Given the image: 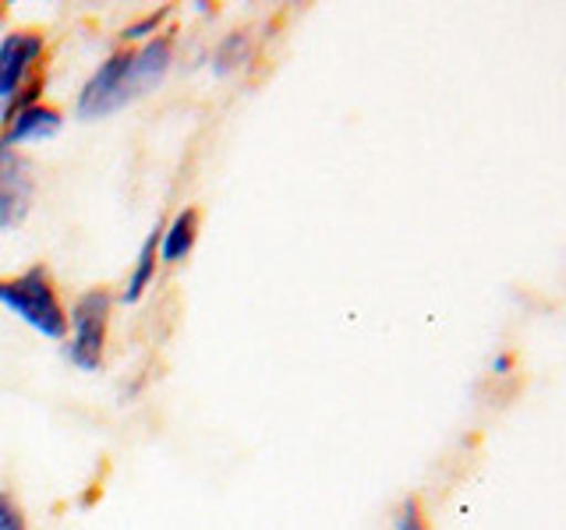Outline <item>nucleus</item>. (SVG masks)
I'll list each match as a JSON object with an SVG mask.
<instances>
[{"label": "nucleus", "instance_id": "39448f33", "mask_svg": "<svg viewBox=\"0 0 566 530\" xmlns=\"http://www.w3.org/2000/svg\"><path fill=\"white\" fill-rule=\"evenodd\" d=\"M46 53V35L32 29L8 32L0 40V106L11 103L22 88L40 75V61Z\"/></svg>", "mask_w": 566, "mask_h": 530}, {"label": "nucleus", "instance_id": "ddd939ff", "mask_svg": "<svg viewBox=\"0 0 566 530\" xmlns=\"http://www.w3.org/2000/svg\"><path fill=\"white\" fill-rule=\"evenodd\" d=\"M0 18H4V11H0Z\"/></svg>", "mask_w": 566, "mask_h": 530}, {"label": "nucleus", "instance_id": "1a4fd4ad", "mask_svg": "<svg viewBox=\"0 0 566 530\" xmlns=\"http://www.w3.org/2000/svg\"><path fill=\"white\" fill-rule=\"evenodd\" d=\"M248 57H252V35L244 29L227 32L223 40L212 46V75L217 78L234 75V71H241L248 64Z\"/></svg>", "mask_w": 566, "mask_h": 530}, {"label": "nucleus", "instance_id": "9b49d317", "mask_svg": "<svg viewBox=\"0 0 566 530\" xmlns=\"http://www.w3.org/2000/svg\"><path fill=\"white\" fill-rule=\"evenodd\" d=\"M394 530H429V520H424V506H421L418 495H407V499L397 506Z\"/></svg>", "mask_w": 566, "mask_h": 530}, {"label": "nucleus", "instance_id": "20e7f679", "mask_svg": "<svg viewBox=\"0 0 566 530\" xmlns=\"http://www.w3.org/2000/svg\"><path fill=\"white\" fill-rule=\"evenodd\" d=\"M35 199V167L32 159L0 138V230L22 226Z\"/></svg>", "mask_w": 566, "mask_h": 530}, {"label": "nucleus", "instance_id": "f03ea898", "mask_svg": "<svg viewBox=\"0 0 566 530\" xmlns=\"http://www.w3.org/2000/svg\"><path fill=\"white\" fill-rule=\"evenodd\" d=\"M114 297L99 290H85L67 311V343L64 358L78 371H96L106 353V329H111Z\"/></svg>", "mask_w": 566, "mask_h": 530}, {"label": "nucleus", "instance_id": "0eeeda50", "mask_svg": "<svg viewBox=\"0 0 566 530\" xmlns=\"http://www.w3.org/2000/svg\"><path fill=\"white\" fill-rule=\"evenodd\" d=\"M195 241H199V209H181L177 216L159 230V262L177 265L191 255Z\"/></svg>", "mask_w": 566, "mask_h": 530}, {"label": "nucleus", "instance_id": "9d476101", "mask_svg": "<svg viewBox=\"0 0 566 530\" xmlns=\"http://www.w3.org/2000/svg\"><path fill=\"white\" fill-rule=\"evenodd\" d=\"M167 18H170V8H164V11H149V14L135 18V22H128V25L120 29V46H142V43L156 40Z\"/></svg>", "mask_w": 566, "mask_h": 530}, {"label": "nucleus", "instance_id": "f257e3e1", "mask_svg": "<svg viewBox=\"0 0 566 530\" xmlns=\"http://www.w3.org/2000/svg\"><path fill=\"white\" fill-rule=\"evenodd\" d=\"M0 305L46 340H67V308L46 265H29L14 279H0Z\"/></svg>", "mask_w": 566, "mask_h": 530}, {"label": "nucleus", "instance_id": "7ed1b4c3", "mask_svg": "<svg viewBox=\"0 0 566 530\" xmlns=\"http://www.w3.org/2000/svg\"><path fill=\"white\" fill-rule=\"evenodd\" d=\"M128 67H132V46H117L82 85V93L75 99V114L82 120H103L124 110L128 103H135Z\"/></svg>", "mask_w": 566, "mask_h": 530}, {"label": "nucleus", "instance_id": "f8f14e48", "mask_svg": "<svg viewBox=\"0 0 566 530\" xmlns=\"http://www.w3.org/2000/svg\"><path fill=\"white\" fill-rule=\"evenodd\" d=\"M0 530H29V520L11 491H0Z\"/></svg>", "mask_w": 566, "mask_h": 530}, {"label": "nucleus", "instance_id": "6e6552de", "mask_svg": "<svg viewBox=\"0 0 566 530\" xmlns=\"http://www.w3.org/2000/svg\"><path fill=\"white\" fill-rule=\"evenodd\" d=\"M159 230L164 226H153V234L142 241L138 247V258L132 265V276L128 283H124V290H120V300L124 305H135V300L146 297V290L153 287V279H156V269H159Z\"/></svg>", "mask_w": 566, "mask_h": 530}, {"label": "nucleus", "instance_id": "423d86ee", "mask_svg": "<svg viewBox=\"0 0 566 530\" xmlns=\"http://www.w3.org/2000/svg\"><path fill=\"white\" fill-rule=\"evenodd\" d=\"M64 128V117L57 106H50V103H35L29 106V110L22 114H14L8 124H4V131H0V138L8 141V146H25V141H46L53 135H61Z\"/></svg>", "mask_w": 566, "mask_h": 530}]
</instances>
